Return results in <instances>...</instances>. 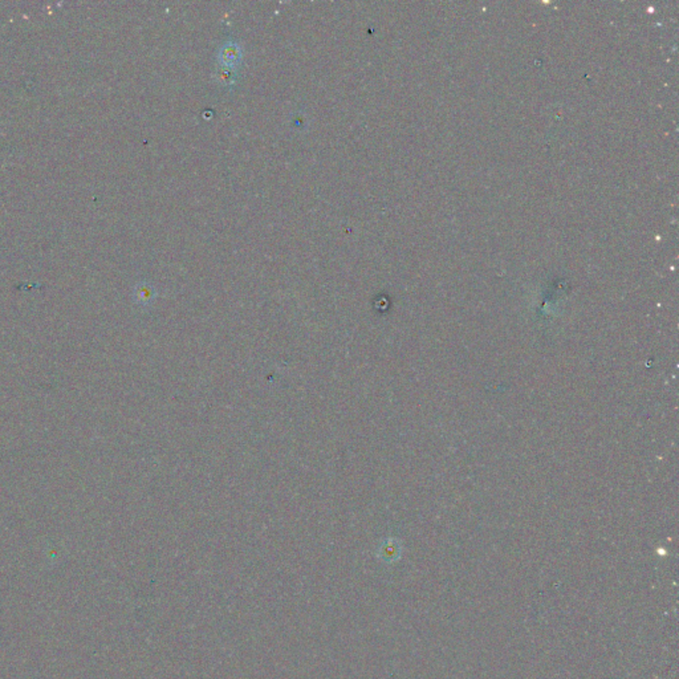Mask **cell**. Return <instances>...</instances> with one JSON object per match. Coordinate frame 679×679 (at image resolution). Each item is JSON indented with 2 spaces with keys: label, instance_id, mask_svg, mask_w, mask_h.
<instances>
[{
  "label": "cell",
  "instance_id": "cell-1",
  "mask_svg": "<svg viewBox=\"0 0 679 679\" xmlns=\"http://www.w3.org/2000/svg\"><path fill=\"white\" fill-rule=\"evenodd\" d=\"M219 60L224 68L238 66L242 60V49L236 43H226L219 49Z\"/></svg>",
  "mask_w": 679,
  "mask_h": 679
},
{
  "label": "cell",
  "instance_id": "cell-2",
  "mask_svg": "<svg viewBox=\"0 0 679 679\" xmlns=\"http://www.w3.org/2000/svg\"><path fill=\"white\" fill-rule=\"evenodd\" d=\"M217 79L218 82H220L222 85H231L232 82H234V72H232V69L222 67V68L218 70Z\"/></svg>",
  "mask_w": 679,
  "mask_h": 679
}]
</instances>
